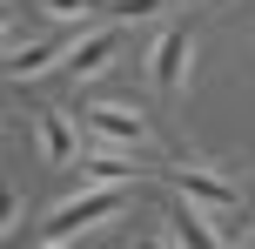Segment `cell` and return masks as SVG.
Returning a JSON list of instances; mask_svg holds the SVG:
<instances>
[{
  "mask_svg": "<svg viewBox=\"0 0 255 249\" xmlns=\"http://www.w3.org/2000/svg\"><path fill=\"white\" fill-rule=\"evenodd\" d=\"M121 202H128V189H81V196H67L61 209L40 223V236H47V243H67L74 229H94L101 216H115Z\"/></svg>",
  "mask_w": 255,
  "mask_h": 249,
  "instance_id": "1",
  "label": "cell"
},
{
  "mask_svg": "<svg viewBox=\"0 0 255 249\" xmlns=\"http://www.w3.org/2000/svg\"><path fill=\"white\" fill-rule=\"evenodd\" d=\"M81 121H88V135H101V142H115V148H148L154 142L148 115L128 108V101H81Z\"/></svg>",
  "mask_w": 255,
  "mask_h": 249,
  "instance_id": "2",
  "label": "cell"
},
{
  "mask_svg": "<svg viewBox=\"0 0 255 249\" xmlns=\"http://www.w3.org/2000/svg\"><path fill=\"white\" fill-rule=\"evenodd\" d=\"M168 189H175V196H188L195 209H208V216H229L235 202H242V189H235L229 175H215L208 162H175V175H168Z\"/></svg>",
  "mask_w": 255,
  "mask_h": 249,
  "instance_id": "3",
  "label": "cell"
},
{
  "mask_svg": "<svg viewBox=\"0 0 255 249\" xmlns=\"http://www.w3.org/2000/svg\"><path fill=\"white\" fill-rule=\"evenodd\" d=\"M188 54H195V34H188V27H161V34H154V47H148V81H154V88H161V94H175L181 88V74H188Z\"/></svg>",
  "mask_w": 255,
  "mask_h": 249,
  "instance_id": "4",
  "label": "cell"
},
{
  "mask_svg": "<svg viewBox=\"0 0 255 249\" xmlns=\"http://www.w3.org/2000/svg\"><path fill=\"white\" fill-rule=\"evenodd\" d=\"M168 243L175 249H222V229H215L208 209H195L188 196H175L168 202Z\"/></svg>",
  "mask_w": 255,
  "mask_h": 249,
  "instance_id": "5",
  "label": "cell"
},
{
  "mask_svg": "<svg viewBox=\"0 0 255 249\" xmlns=\"http://www.w3.org/2000/svg\"><path fill=\"white\" fill-rule=\"evenodd\" d=\"M40 162L81 169V135H74V121H67L61 108H40Z\"/></svg>",
  "mask_w": 255,
  "mask_h": 249,
  "instance_id": "6",
  "label": "cell"
},
{
  "mask_svg": "<svg viewBox=\"0 0 255 249\" xmlns=\"http://www.w3.org/2000/svg\"><path fill=\"white\" fill-rule=\"evenodd\" d=\"M115 47H121V27H94V34H81V40H74V54H67V74H74V81L101 74V67L115 61Z\"/></svg>",
  "mask_w": 255,
  "mask_h": 249,
  "instance_id": "7",
  "label": "cell"
},
{
  "mask_svg": "<svg viewBox=\"0 0 255 249\" xmlns=\"http://www.w3.org/2000/svg\"><path fill=\"white\" fill-rule=\"evenodd\" d=\"M81 182H88V189H134L141 182V162H128V148H121V155H81Z\"/></svg>",
  "mask_w": 255,
  "mask_h": 249,
  "instance_id": "8",
  "label": "cell"
},
{
  "mask_svg": "<svg viewBox=\"0 0 255 249\" xmlns=\"http://www.w3.org/2000/svg\"><path fill=\"white\" fill-rule=\"evenodd\" d=\"M67 40H40V47H13L7 54V81H34V74H47V67H67Z\"/></svg>",
  "mask_w": 255,
  "mask_h": 249,
  "instance_id": "9",
  "label": "cell"
},
{
  "mask_svg": "<svg viewBox=\"0 0 255 249\" xmlns=\"http://www.w3.org/2000/svg\"><path fill=\"white\" fill-rule=\"evenodd\" d=\"M40 13H47V20H88L94 0H40Z\"/></svg>",
  "mask_w": 255,
  "mask_h": 249,
  "instance_id": "10",
  "label": "cell"
},
{
  "mask_svg": "<svg viewBox=\"0 0 255 249\" xmlns=\"http://www.w3.org/2000/svg\"><path fill=\"white\" fill-rule=\"evenodd\" d=\"M134 249H175V243H161V236H134Z\"/></svg>",
  "mask_w": 255,
  "mask_h": 249,
  "instance_id": "11",
  "label": "cell"
}]
</instances>
